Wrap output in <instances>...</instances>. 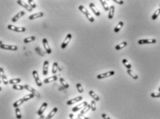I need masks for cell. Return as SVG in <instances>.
I'll use <instances>...</instances> for the list:
<instances>
[{
	"instance_id": "21",
	"label": "cell",
	"mask_w": 160,
	"mask_h": 119,
	"mask_svg": "<svg viewBox=\"0 0 160 119\" xmlns=\"http://www.w3.org/2000/svg\"><path fill=\"white\" fill-rule=\"evenodd\" d=\"M57 110H58V109L57 108H54L53 109H52V111L48 114V115L47 116V117L45 119H51L53 117V116L55 114L57 113Z\"/></svg>"
},
{
	"instance_id": "18",
	"label": "cell",
	"mask_w": 160,
	"mask_h": 119,
	"mask_svg": "<svg viewBox=\"0 0 160 119\" xmlns=\"http://www.w3.org/2000/svg\"><path fill=\"white\" fill-rule=\"evenodd\" d=\"M25 15V12L24 11H21L19 12H18L15 16L12 19V22H16L18 19H19L21 17L24 16Z\"/></svg>"
},
{
	"instance_id": "40",
	"label": "cell",
	"mask_w": 160,
	"mask_h": 119,
	"mask_svg": "<svg viewBox=\"0 0 160 119\" xmlns=\"http://www.w3.org/2000/svg\"><path fill=\"white\" fill-rule=\"evenodd\" d=\"M28 5L30 6L32 8H36V4H35V3L32 1V0H28Z\"/></svg>"
},
{
	"instance_id": "46",
	"label": "cell",
	"mask_w": 160,
	"mask_h": 119,
	"mask_svg": "<svg viewBox=\"0 0 160 119\" xmlns=\"http://www.w3.org/2000/svg\"><path fill=\"white\" fill-rule=\"evenodd\" d=\"M46 118H45V116L43 115V114H42V116H40V117H39V119H45Z\"/></svg>"
},
{
	"instance_id": "28",
	"label": "cell",
	"mask_w": 160,
	"mask_h": 119,
	"mask_svg": "<svg viewBox=\"0 0 160 119\" xmlns=\"http://www.w3.org/2000/svg\"><path fill=\"white\" fill-rule=\"evenodd\" d=\"M99 1L101 2V5H102V6H103V8H104V11H109V6H108V4H107L106 1H104V0H100Z\"/></svg>"
},
{
	"instance_id": "35",
	"label": "cell",
	"mask_w": 160,
	"mask_h": 119,
	"mask_svg": "<svg viewBox=\"0 0 160 119\" xmlns=\"http://www.w3.org/2000/svg\"><path fill=\"white\" fill-rule=\"evenodd\" d=\"M34 97H35V96H34L32 94H29L26 95L25 96H24L23 100L24 101V102H26V101H28V100H30V99H31V98H33Z\"/></svg>"
},
{
	"instance_id": "34",
	"label": "cell",
	"mask_w": 160,
	"mask_h": 119,
	"mask_svg": "<svg viewBox=\"0 0 160 119\" xmlns=\"http://www.w3.org/2000/svg\"><path fill=\"white\" fill-rule=\"evenodd\" d=\"M35 37L34 36H31V37H27V38L24 39V42L25 43H29V42H31V41H33L34 40H35Z\"/></svg>"
},
{
	"instance_id": "17",
	"label": "cell",
	"mask_w": 160,
	"mask_h": 119,
	"mask_svg": "<svg viewBox=\"0 0 160 119\" xmlns=\"http://www.w3.org/2000/svg\"><path fill=\"white\" fill-rule=\"evenodd\" d=\"M57 80V76L56 75H53V76H50V77H48V78H46L44 79L43 81V83L47 84V83H51V82H53V81H55Z\"/></svg>"
},
{
	"instance_id": "29",
	"label": "cell",
	"mask_w": 160,
	"mask_h": 119,
	"mask_svg": "<svg viewBox=\"0 0 160 119\" xmlns=\"http://www.w3.org/2000/svg\"><path fill=\"white\" fill-rule=\"evenodd\" d=\"M21 81V79H11L10 81H8V83L10 84H12V85H17V83H20Z\"/></svg>"
},
{
	"instance_id": "11",
	"label": "cell",
	"mask_w": 160,
	"mask_h": 119,
	"mask_svg": "<svg viewBox=\"0 0 160 119\" xmlns=\"http://www.w3.org/2000/svg\"><path fill=\"white\" fill-rule=\"evenodd\" d=\"M87 105H88V103H87L86 101H84V102H82L81 103L79 104L78 105H77V106H75L74 108H73L72 111H73V112H77L78 110H80V109H81V108H84Z\"/></svg>"
},
{
	"instance_id": "39",
	"label": "cell",
	"mask_w": 160,
	"mask_h": 119,
	"mask_svg": "<svg viewBox=\"0 0 160 119\" xmlns=\"http://www.w3.org/2000/svg\"><path fill=\"white\" fill-rule=\"evenodd\" d=\"M76 87H77L78 92H80V93H83V92H84V89H83V87H82L80 83H77V84L76 85Z\"/></svg>"
},
{
	"instance_id": "25",
	"label": "cell",
	"mask_w": 160,
	"mask_h": 119,
	"mask_svg": "<svg viewBox=\"0 0 160 119\" xmlns=\"http://www.w3.org/2000/svg\"><path fill=\"white\" fill-rule=\"evenodd\" d=\"M24 103V101L23 100V98L19 99L18 101H17L16 102L14 103V104H13V107H14L15 108H19L21 104H23Z\"/></svg>"
},
{
	"instance_id": "45",
	"label": "cell",
	"mask_w": 160,
	"mask_h": 119,
	"mask_svg": "<svg viewBox=\"0 0 160 119\" xmlns=\"http://www.w3.org/2000/svg\"><path fill=\"white\" fill-rule=\"evenodd\" d=\"M69 117L70 119H76V117L75 116V115L73 114H70Z\"/></svg>"
},
{
	"instance_id": "12",
	"label": "cell",
	"mask_w": 160,
	"mask_h": 119,
	"mask_svg": "<svg viewBox=\"0 0 160 119\" xmlns=\"http://www.w3.org/2000/svg\"><path fill=\"white\" fill-rule=\"evenodd\" d=\"M82 99H83V97L81 96H77L76 98H73V99H71V100L68 101L66 103H67L68 105H73V104H74V103H77V102H80V101H81Z\"/></svg>"
},
{
	"instance_id": "41",
	"label": "cell",
	"mask_w": 160,
	"mask_h": 119,
	"mask_svg": "<svg viewBox=\"0 0 160 119\" xmlns=\"http://www.w3.org/2000/svg\"><path fill=\"white\" fill-rule=\"evenodd\" d=\"M150 96L153 98H160V92H153L150 94Z\"/></svg>"
},
{
	"instance_id": "19",
	"label": "cell",
	"mask_w": 160,
	"mask_h": 119,
	"mask_svg": "<svg viewBox=\"0 0 160 119\" xmlns=\"http://www.w3.org/2000/svg\"><path fill=\"white\" fill-rule=\"evenodd\" d=\"M43 16V13L42 12H37V13H35V14L31 15V16L29 17V19L30 20H33V19L42 17Z\"/></svg>"
},
{
	"instance_id": "33",
	"label": "cell",
	"mask_w": 160,
	"mask_h": 119,
	"mask_svg": "<svg viewBox=\"0 0 160 119\" xmlns=\"http://www.w3.org/2000/svg\"><path fill=\"white\" fill-rule=\"evenodd\" d=\"M160 15V8H158L157 11H155V13L153 15V16H152V19H153V20H155V19H157V18L159 17Z\"/></svg>"
},
{
	"instance_id": "13",
	"label": "cell",
	"mask_w": 160,
	"mask_h": 119,
	"mask_svg": "<svg viewBox=\"0 0 160 119\" xmlns=\"http://www.w3.org/2000/svg\"><path fill=\"white\" fill-rule=\"evenodd\" d=\"M157 41L156 39H141L138 41V44L139 45H142V44H145V43H156Z\"/></svg>"
},
{
	"instance_id": "6",
	"label": "cell",
	"mask_w": 160,
	"mask_h": 119,
	"mask_svg": "<svg viewBox=\"0 0 160 119\" xmlns=\"http://www.w3.org/2000/svg\"><path fill=\"white\" fill-rule=\"evenodd\" d=\"M115 74V72L114 71H109V72H107L105 73H103V74H98L97 78L98 79H105L107 77H109V76H113Z\"/></svg>"
},
{
	"instance_id": "7",
	"label": "cell",
	"mask_w": 160,
	"mask_h": 119,
	"mask_svg": "<svg viewBox=\"0 0 160 119\" xmlns=\"http://www.w3.org/2000/svg\"><path fill=\"white\" fill-rule=\"evenodd\" d=\"M71 38H72V35H71L70 34H68L66 35V38H65V39L64 40V41H63V43L62 44V45H61L62 48L64 49L66 48V47H67V45H68V44L69 43Z\"/></svg>"
},
{
	"instance_id": "36",
	"label": "cell",
	"mask_w": 160,
	"mask_h": 119,
	"mask_svg": "<svg viewBox=\"0 0 160 119\" xmlns=\"http://www.w3.org/2000/svg\"><path fill=\"white\" fill-rule=\"evenodd\" d=\"M15 115H16V118L17 119H21V110L19 109V108H15Z\"/></svg>"
},
{
	"instance_id": "38",
	"label": "cell",
	"mask_w": 160,
	"mask_h": 119,
	"mask_svg": "<svg viewBox=\"0 0 160 119\" xmlns=\"http://www.w3.org/2000/svg\"><path fill=\"white\" fill-rule=\"evenodd\" d=\"M91 109L92 111L95 112L96 110V103H95V101L92 100L91 101Z\"/></svg>"
},
{
	"instance_id": "14",
	"label": "cell",
	"mask_w": 160,
	"mask_h": 119,
	"mask_svg": "<svg viewBox=\"0 0 160 119\" xmlns=\"http://www.w3.org/2000/svg\"><path fill=\"white\" fill-rule=\"evenodd\" d=\"M48 67H49V62H48V61H45L43 62V74L44 76L48 74Z\"/></svg>"
},
{
	"instance_id": "15",
	"label": "cell",
	"mask_w": 160,
	"mask_h": 119,
	"mask_svg": "<svg viewBox=\"0 0 160 119\" xmlns=\"http://www.w3.org/2000/svg\"><path fill=\"white\" fill-rule=\"evenodd\" d=\"M89 6H90V8H91L92 11L93 12V13H94L96 16H99V15H100V12L98 11V9L97 8L95 5L93 3H91V4H89Z\"/></svg>"
},
{
	"instance_id": "52",
	"label": "cell",
	"mask_w": 160,
	"mask_h": 119,
	"mask_svg": "<svg viewBox=\"0 0 160 119\" xmlns=\"http://www.w3.org/2000/svg\"></svg>"
},
{
	"instance_id": "49",
	"label": "cell",
	"mask_w": 160,
	"mask_h": 119,
	"mask_svg": "<svg viewBox=\"0 0 160 119\" xmlns=\"http://www.w3.org/2000/svg\"><path fill=\"white\" fill-rule=\"evenodd\" d=\"M158 91H160V88H159V90H158Z\"/></svg>"
},
{
	"instance_id": "4",
	"label": "cell",
	"mask_w": 160,
	"mask_h": 119,
	"mask_svg": "<svg viewBox=\"0 0 160 119\" xmlns=\"http://www.w3.org/2000/svg\"><path fill=\"white\" fill-rule=\"evenodd\" d=\"M32 76L35 81V83L37 85V86L39 87H42V82L40 80V78L39 76V74H38V72L36 70H34L32 72Z\"/></svg>"
},
{
	"instance_id": "10",
	"label": "cell",
	"mask_w": 160,
	"mask_h": 119,
	"mask_svg": "<svg viewBox=\"0 0 160 119\" xmlns=\"http://www.w3.org/2000/svg\"><path fill=\"white\" fill-rule=\"evenodd\" d=\"M17 4H19V5H20L22 7H24V8H26L27 11H28V12H32V8L30 6L28 5V4L26 3H25L24 1H20V0H19V1H17Z\"/></svg>"
},
{
	"instance_id": "43",
	"label": "cell",
	"mask_w": 160,
	"mask_h": 119,
	"mask_svg": "<svg viewBox=\"0 0 160 119\" xmlns=\"http://www.w3.org/2000/svg\"><path fill=\"white\" fill-rule=\"evenodd\" d=\"M101 117H102V118H103L104 119H111V118H110V117H109V116H108L106 114H101Z\"/></svg>"
},
{
	"instance_id": "23",
	"label": "cell",
	"mask_w": 160,
	"mask_h": 119,
	"mask_svg": "<svg viewBox=\"0 0 160 119\" xmlns=\"http://www.w3.org/2000/svg\"><path fill=\"white\" fill-rule=\"evenodd\" d=\"M127 73H128V74L130 75V76H131L133 79L134 80H137V79H138V76H137V74H136L135 72H134L133 71L131 70H127Z\"/></svg>"
},
{
	"instance_id": "42",
	"label": "cell",
	"mask_w": 160,
	"mask_h": 119,
	"mask_svg": "<svg viewBox=\"0 0 160 119\" xmlns=\"http://www.w3.org/2000/svg\"><path fill=\"white\" fill-rule=\"evenodd\" d=\"M77 118L79 119H88V118H87V117H86V116H84V115H82V114H78L77 115Z\"/></svg>"
},
{
	"instance_id": "30",
	"label": "cell",
	"mask_w": 160,
	"mask_h": 119,
	"mask_svg": "<svg viewBox=\"0 0 160 119\" xmlns=\"http://www.w3.org/2000/svg\"><path fill=\"white\" fill-rule=\"evenodd\" d=\"M122 63L123 64V65L128 69V70H130L131 69V68H132V66H131V65H130V63H129L128 61V60L126 59H123L122 61Z\"/></svg>"
},
{
	"instance_id": "47",
	"label": "cell",
	"mask_w": 160,
	"mask_h": 119,
	"mask_svg": "<svg viewBox=\"0 0 160 119\" xmlns=\"http://www.w3.org/2000/svg\"><path fill=\"white\" fill-rule=\"evenodd\" d=\"M1 44H3V41H0V45H1Z\"/></svg>"
},
{
	"instance_id": "16",
	"label": "cell",
	"mask_w": 160,
	"mask_h": 119,
	"mask_svg": "<svg viewBox=\"0 0 160 119\" xmlns=\"http://www.w3.org/2000/svg\"><path fill=\"white\" fill-rule=\"evenodd\" d=\"M47 106H48V103H43L42 105V106H41V108H39V109L38 110L37 112V114L39 116H42L43 114V113L44 112V111L46 110V109L47 108Z\"/></svg>"
},
{
	"instance_id": "24",
	"label": "cell",
	"mask_w": 160,
	"mask_h": 119,
	"mask_svg": "<svg viewBox=\"0 0 160 119\" xmlns=\"http://www.w3.org/2000/svg\"><path fill=\"white\" fill-rule=\"evenodd\" d=\"M91 105H89V104H88L86 106H85L83 109H81V112H80V114H82V115H84V114H85L86 113H87L90 109H91Z\"/></svg>"
},
{
	"instance_id": "44",
	"label": "cell",
	"mask_w": 160,
	"mask_h": 119,
	"mask_svg": "<svg viewBox=\"0 0 160 119\" xmlns=\"http://www.w3.org/2000/svg\"><path fill=\"white\" fill-rule=\"evenodd\" d=\"M114 2L117 3V4H121V5L123 4V1H119V0H114Z\"/></svg>"
},
{
	"instance_id": "37",
	"label": "cell",
	"mask_w": 160,
	"mask_h": 119,
	"mask_svg": "<svg viewBox=\"0 0 160 119\" xmlns=\"http://www.w3.org/2000/svg\"><path fill=\"white\" fill-rule=\"evenodd\" d=\"M12 88L15 90H22L24 89V86L21 85H12Z\"/></svg>"
},
{
	"instance_id": "8",
	"label": "cell",
	"mask_w": 160,
	"mask_h": 119,
	"mask_svg": "<svg viewBox=\"0 0 160 119\" xmlns=\"http://www.w3.org/2000/svg\"><path fill=\"white\" fill-rule=\"evenodd\" d=\"M0 76H1V80L3 81L4 84V85H8V80L7 77L6 76L4 71L2 68H0Z\"/></svg>"
},
{
	"instance_id": "3",
	"label": "cell",
	"mask_w": 160,
	"mask_h": 119,
	"mask_svg": "<svg viewBox=\"0 0 160 119\" xmlns=\"http://www.w3.org/2000/svg\"><path fill=\"white\" fill-rule=\"evenodd\" d=\"M8 28L10 30L17 32V33H24V32H25V31L26 30V28L17 27V26H13V25H11V24L8 25Z\"/></svg>"
},
{
	"instance_id": "27",
	"label": "cell",
	"mask_w": 160,
	"mask_h": 119,
	"mask_svg": "<svg viewBox=\"0 0 160 119\" xmlns=\"http://www.w3.org/2000/svg\"><path fill=\"white\" fill-rule=\"evenodd\" d=\"M126 45H127V42L126 41H123L122 43H121L120 44H119V45L115 46V50H121V49L123 48L124 47H126Z\"/></svg>"
},
{
	"instance_id": "2",
	"label": "cell",
	"mask_w": 160,
	"mask_h": 119,
	"mask_svg": "<svg viewBox=\"0 0 160 119\" xmlns=\"http://www.w3.org/2000/svg\"><path fill=\"white\" fill-rule=\"evenodd\" d=\"M24 89H26V90L29 91L30 92H31V94H32L35 96L37 98H40L41 97V94L40 93L37 91L35 89H34L33 87H32L31 86H30L29 85H24Z\"/></svg>"
},
{
	"instance_id": "32",
	"label": "cell",
	"mask_w": 160,
	"mask_h": 119,
	"mask_svg": "<svg viewBox=\"0 0 160 119\" xmlns=\"http://www.w3.org/2000/svg\"><path fill=\"white\" fill-rule=\"evenodd\" d=\"M57 70H58V63L57 62H55L53 64V69H52V73L55 74L57 73Z\"/></svg>"
},
{
	"instance_id": "31",
	"label": "cell",
	"mask_w": 160,
	"mask_h": 119,
	"mask_svg": "<svg viewBox=\"0 0 160 119\" xmlns=\"http://www.w3.org/2000/svg\"><path fill=\"white\" fill-rule=\"evenodd\" d=\"M59 82L61 83V84H62V85H63V87H64L65 88H68V87H69L68 83L65 81L63 78H60V79H59Z\"/></svg>"
},
{
	"instance_id": "5",
	"label": "cell",
	"mask_w": 160,
	"mask_h": 119,
	"mask_svg": "<svg viewBox=\"0 0 160 119\" xmlns=\"http://www.w3.org/2000/svg\"><path fill=\"white\" fill-rule=\"evenodd\" d=\"M0 48L11 51H16L17 50V46L16 45H7V44H1L0 45Z\"/></svg>"
},
{
	"instance_id": "20",
	"label": "cell",
	"mask_w": 160,
	"mask_h": 119,
	"mask_svg": "<svg viewBox=\"0 0 160 119\" xmlns=\"http://www.w3.org/2000/svg\"><path fill=\"white\" fill-rule=\"evenodd\" d=\"M114 13H115V6H111V7H109V12H108V19H112L114 16Z\"/></svg>"
},
{
	"instance_id": "22",
	"label": "cell",
	"mask_w": 160,
	"mask_h": 119,
	"mask_svg": "<svg viewBox=\"0 0 160 119\" xmlns=\"http://www.w3.org/2000/svg\"><path fill=\"white\" fill-rule=\"evenodd\" d=\"M89 94H90V96H91V97L94 99V101H99V97L98 96V95L94 91H92V90L89 91Z\"/></svg>"
},
{
	"instance_id": "26",
	"label": "cell",
	"mask_w": 160,
	"mask_h": 119,
	"mask_svg": "<svg viewBox=\"0 0 160 119\" xmlns=\"http://www.w3.org/2000/svg\"><path fill=\"white\" fill-rule=\"evenodd\" d=\"M123 22H119L118 24L117 25V26L115 28V29H114L115 33H118V32L121 30V28L123 27Z\"/></svg>"
},
{
	"instance_id": "51",
	"label": "cell",
	"mask_w": 160,
	"mask_h": 119,
	"mask_svg": "<svg viewBox=\"0 0 160 119\" xmlns=\"http://www.w3.org/2000/svg\"><path fill=\"white\" fill-rule=\"evenodd\" d=\"M0 79H1V76H0Z\"/></svg>"
},
{
	"instance_id": "48",
	"label": "cell",
	"mask_w": 160,
	"mask_h": 119,
	"mask_svg": "<svg viewBox=\"0 0 160 119\" xmlns=\"http://www.w3.org/2000/svg\"><path fill=\"white\" fill-rule=\"evenodd\" d=\"M1 90H2V88H1V87H0V91H1Z\"/></svg>"
},
{
	"instance_id": "9",
	"label": "cell",
	"mask_w": 160,
	"mask_h": 119,
	"mask_svg": "<svg viewBox=\"0 0 160 119\" xmlns=\"http://www.w3.org/2000/svg\"><path fill=\"white\" fill-rule=\"evenodd\" d=\"M42 43H43V45L44 48H45V50H46V52H47L48 54H51L52 50H51V49H50V46H49L48 40H47L46 39H43Z\"/></svg>"
},
{
	"instance_id": "50",
	"label": "cell",
	"mask_w": 160,
	"mask_h": 119,
	"mask_svg": "<svg viewBox=\"0 0 160 119\" xmlns=\"http://www.w3.org/2000/svg\"><path fill=\"white\" fill-rule=\"evenodd\" d=\"M1 81L0 80V84H1Z\"/></svg>"
},
{
	"instance_id": "1",
	"label": "cell",
	"mask_w": 160,
	"mask_h": 119,
	"mask_svg": "<svg viewBox=\"0 0 160 119\" xmlns=\"http://www.w3.org/2000/svg\"><path fill=\"white\" fill-rule=\"evenodd\" d=\"M79 10H80L82 13H84V15H85V16L87 17V19L90 21L91 22H95V19L92 17V16L91 15V14L88 12V10L83 5H80L79 6Z\"/></svg>"
}]
</instances>
